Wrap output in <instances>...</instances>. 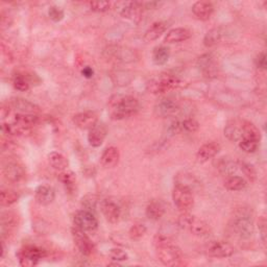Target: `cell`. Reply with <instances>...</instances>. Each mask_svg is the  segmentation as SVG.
<instances>
[{
  "mask_svg": "<svg viewBox=\"0 0 267 267\" xmlns=\"http://www.w3.org/2000/svg\"><path fill=\"white\" fill-rule=\"evenodd\" d=\"M229 228L233 235L241 240H248L254 234L255 214L250 207L236 208L231 217Z\"/></svg>",
  "mask_w": 267,
  "mask_h": 267,
  "instance_id": "1",
  "label": "cell"
},
{
  "mask_svg": "<svg viewBox=\"0 0 267 267\" xmlns=\"http://www.w3.org/2000/svg\"><path fill=\"white\" fill-rule=\"evenodd\" d=\"M140 109L139 100L130 95H116L111 98L109 113L113 120H124L137 114Z\"/></svg>",
  "mask_w": 267,
  "mask_h": 267,
  "instance_id": "2",
  "label": "cell"
},
{
  "mask_svg": "<svg viewBox=\"0 0 267 267\" xmlns=\"http://www.w3.org/2000/svg\"><path fill=\"white\" fill-rule=\"evenodd\" d=\"M181 85V80L175 75L162 73L152 78L147 84V90L155 95H162L172 90H175Z\"/></svg>",
  "mask_w": 267,
  "mask_h": 267,
  "instance_id": "3",
  "label": "cell"
},
{
  "mask_svg": "<svg viewBox=\"0 0 267 267\" xmlns=\"http://www.w3.org/2000/svg\"><path fill=\"white\" fill-rule=\"evenodd\" d=\"M177 225L183 230L189 231L192 235L197 237H207L211 233V229L204 220L189 214L188 212H183L177 218Z\"/></svg>",
  "mask_w": 267,
  "mask_h": 267,
  "instance_id": "4",
  "label": "cell"
},
{
  "mask_svg": "<svg viewBox=\"0 0 267 267\" xmlns=\"http://www.w3.org/2000/svg\"><path fill=\"white\" fill-rule=\"evenodd\" d=\"M159 260L166 266H179L183 263V253L173 242L156 248Z\"/></svg>",
  "mask_w": 267,
  "mask_h": 267,
  "instance_id": "5",
  "label": "cell"
},
{
  "mask_svg": "<svg viewBox=\"0 0 267 267\" xmlns=\"http://www.w3.org/2000/svg\"><path fill=\"white\" fill-rule=\"evenodd\" d=\"M46 256V251L36 245H26L17 253V258L22 267L36 266Z\"/></svg>",
  "mask_w": 267,
  "mask_h": 267,
  "instance_id": "6",
  "label": "cell"
},
{
  "mask_svg": "<svg viewBox=\"0 0 267 267\" xmlns=\"http://www.w3.org/2000/svg\"><path fill=\"white\" fill-rule=\"evenodd\" d=\"M172 200L180 211L188 212L194 204L193 192L188 188L175 185L172 190Z\"/></svg>",
  "mask_w": 267,
  "mask_h": 267,
  "instance_id": "7",
  "label": "cell"
},
{
  "mask_svg": "<svg viewBox=\"0 0 267 267\" xmlns=\"http://www.w3.org/2000/svg\"><path fill=\"white\" fill-rule=\"evenodd\" d=\"M181 105L173 97H162L155 105V114L161 118L173 117L181 112Z\"/></svg>",
  "mask_w": 267,
  "mask_h": 267,
  "instance_id": "8",
  "label": "cell"
},
{
  "mask_svg": "<svg viewBox=\"0 0 267 267\" xmlns=\"http://www.w3.org/2000/svg\"><path fill=\"white\" fill-rule=\"evenodd\" d=\"M74 225L85 232H95L98 229V220L95 214L87 209L77 211L73 216Z\"/></svg>",
  "mask_w": 267,
  "mask_h": 267,
  "instance_id": "9",
  "label": "cell"
},
{
  "mask_svg": "<svg viewBox=\"0 0 267 267\" xmlns=\"http://www.w3.org/2000/svg\"><path fill=\"white\" fill-rule=\"evenodd\" d=\"M71 233H72L74 244L76 245L78 251L84 256H91L94 253L95 247H94V243L92 242V240L90 239V237L86 234L87 232H85L74 225L71 230Z\"/></svg>",
  "mask_w": 267,
  "mask_h": 267,
  "instance_id": "10",
  "label": "cell"
},
{
  "mask_svg": "<svg viewBox=\"0 0 267 267\" xmlns=\"http://www.w3.org/2000/svg\"><path fill=\"white\" fill-rule=\"evenodd\" d=\"M4 177L7 182L12 184L20 183L25 177V171L21 164L15 161L8 162L3 169Z\"/></svg>",
  "mask_w": 267,
  "mask_h": 267,
  "instance_id": "11",
  "label": "cell"
},
{
  "mask_svg": "<svg viewBox=\"0 0 267 267\" xmlns=\"http://www.w3.org/2000/svg\"><path fill=\"white\" fill-rule=\"evenodd\" d=\"M207 253L210 257L223 259L230 258L234 255V247L227 241H212L207 248Z\"/></svg>",
  "mask_w": 267,
  "mask_h": 267,
  "instance_id": "12",
  "label": "cell"
},
{
  "mask_svg": "<svg viewBox=\"0 0 267 267\" xmlns=\"http://www.w3.org/2000/svg\"><path fill=\"white\" fill-rule=\"evenodd\" d=\"M100 211L106 219L111 223L119 221L121 217V208L117 202L112 199H104L100 202Z\"/></svg>",
  "mask_w": 267,
  "mask_h": 267,
  "instance_id": "13",
  "label": "cell"
},
{
  "mask_svg": "<svg viewBox=\"0 0 267 267\" xmlns=\"http://www.w3.org/2000/svg\"><path fill=\"white\" fill-rule=\"evenodd\" d=\"M197 67L206 77H215L217 74V65L212 53H204L197 60Z\"/></svg>",
  "mask_w": 267,
  "mask_h": 267,
  "instance_id": "14",
  "label": "cell"
},
{
  "mask_svg": "<svg viewBox=\"0 0 267 267\" xmlns=\"http://www.w3.org/2000/svg\"><path fill=\"white\" fill-rule=\"evenodd\" d=\"M72 121L78 129L90 130L98 122V117L92 111H86L74 115Z\"/></svg>",
  "mask_w": 267,
  "mask_h": 267,
  "instance_id": "15",
  "label": "cell"
},
{
  "mask_svg": "<svg viewBox=\"0 0 267 267\" xmlns=\"http://www.w3.org/2000/svg\"><path fill=\"white\" fill-rule=\"evenodd\" d=\"M219 151H220L219 143H217L215 141L204 143L203 145H201L199 147V150L197 151L196 159L200 163H206L209 160L215 158L217 156V154L219 153Z\"/></svg>",
  "mask_w": 267,
  "mask_h": 267,
  "instance_id": "16",
  "label": "cell"
},
{
  "mask_svg": "<svg viewBox=\"0 0 267 267\" xmlns=\"http://www.w3.org/2000/svg\"><path fill=\"white\" fill-rule=\"evenodd\" d=\"M108 135V129L105 124L97 122L92 129L89 130L88 142L93 147H99Z\"/></svg>",
  "mask_w": 267,
  "mask_h": 267,
  "instance_id": "17",
  "label": "cell"
},
{
  "mask_svg": "<svg viewBox=\"0 0 267 267\" xmlns=\"http://www.w3.org/2000/svg\"><path fill=\"white\" fill-rule=\"evenodd\" d=\"M9 106L12 108L11 110H14L17 113H22V114H37L38 115L41 112L40 108L37 105L28 101L26 99L19 98V97L13 98L10 101Z\"/></svg>",
  "mask_w": 267,
  "mask_h": 267,
  "instance_id": "18",
  "label": "cell"
},
{
  "mask_svg": "<svg viewBox=\"0 0 267 267\" xmlns=\"http://www.w3.org/2000/svg\"><path fill=\"white\" fill-rule=\"evenodd\" d=\"M243 122L240 119L230 121L224 128V136L232 142H239L243 137Z\"/></svg>",
  "mask_w": 267,
  "mask_h": 267,
  "instance_id": "19",
  "label": "cell"
},
{
  "mask_svg": "<svg viewBox=\"0 0 267 267\" xmlns=\"http://www.w3.org/2000/svg\"><path fill=\"white\" fill-rule=\"evenodd\" d=\"M192 37V33L188 28L185 27H176L172 28L166 34L164 41L168 44L181 43L189 40Z\"/></svg>",
  "mask_w": 267,
  "mask_h": 267,
  "instance_id": "20",
  "label": "cell"
},
{
  "mask_svg": "<svg viewBox=\"0 0 267 267\" xmlns=\"http://www.w3.org/2000/svg\"><path fill=\"white\" fill-rule=\"evenodd\" d=\"M192 13L198 20L207 21L212 17L214 7L209 2H196L192 6Z\"/></svg>",
  "mask_w": 267,
  "mask_h": 267,
  "instance_id": "21",
  "label": "cell"
},
{
  "mask_svg": "<svg viewBox=\"0 0 267 267\" xmlns=\"http://www.w3.org/2000/svg\"><path fill=\"white\" fill-rule=\"evenodd\" d=\"M55 198V191L52 187L47 185H41L37 187L35 191V199L41 206L50 204Z\"/></svg>",
  "mask_w": 267,
  "mask_h": 267,
  "instance_id": "22",
  "label": "cell"
},
{
  "mask_svg": "<svg viewBox=\"0 0 267 267\" xmlns=\"http://www.w3.org/2000/svg\"><path fill=\"white\" fill-rule=\"evenodd\" d=\"M166 212L165 206L161 200L154 199L152 201L148 202L146 209H145V214L147 218H150L151 220L157 221L161 219Z\"/></svg>",
  "mask_w": 267,
  "mask_h": 267,
  "instance_id": "23",
  "label": "cell"
},
{
  "mask_svg": "<svg viewBox=\"0 0 267 267\" xmlns=\"http://www.w3.org/2000/svg\"><path fill=\"white\" fill-rule=\"evenodd\" d=\"M120 159V154L118 148L115 146H109L104 151L101 157H100V162L101 165L106 168H113L115 167Z\"/></svg>",
  "mask_w": 267,
  "mask_h": 267,
  "instance_id": "24",
  "label": "cell"
},
{
  "mask_svg": "<svg viewBox=\"0 0 267 267\" xmlns=\"http://www.w3.org/2000/svg\"><path fill=\"white\" fill-rule=\"evenodd\" d=\"M174 183L177 186H182L185 188L190 189L192 192L199 186V182L197 181L196 177L188 172H181L177 173L174 177Z\"/></svg>",
  "mask_w": 267,
  "mask_h": 267,
  "instance_id": "25",
  "label": "cell"
},
{
  "mask_svg": "<svg viewBox=\"0 0 267 267\" xmlns=\"http://www.w3.org/2000/svg\"><path fill=\"white\" fill-rule=\"evenodd\" d=\"M168 27V24L164 21H159L155 22L150 28L147 29L144 39L146 42H153L159 39L165 32Z\"/></svg>",
  "mask_w": 267,
  "mask_h": 267,
  "instance_id": "26",
  "label": "cell"
},
{
  "mask_svg": "<svg viewBox=\"0 0 267 267\" xmlns=\"http://www.w3.org/2000/svg\"><path fill=\"white\" fill-rule=\"evenodd\" d=\"M14 122L31 130L35 126H37L40 122V118L37 114H22V113H16L14 115Z\"/></svg>",
  "mask_w": 267,
  "mask_h": 267,
  "instance_id": "27",
  "label": "cell"
},
{
  "mask_svg": "<svg viewBox=\"0 0 267 267\" xmlns=\"http://www.w3.org/2000/svg\"><path fill=\"white\" fill-rule=\"evenodd\" d=\"M143 10L142 3H128L120 11L121 17L129 20H137L140 18Z\"/></svg>",
  "mask_w": 267,
  "mask_h": 267,
  "instance_id": "28",
  "label": "cell"
},
{
  "mask_svg": "<svg viewBox=\"0 0 267 267\" xmlns=\"http://www.w3.org/2000/svg\"><path fill=\"white\" fill-rule=\"evenodd\" d=\"M223 35H224V32L221 27H215V28L210 29V31L206 34V36L203 38V45L208 48L216 46L223 39Z\"/></svg>",
  "mask_w": 267,
  "mask_h": 267,
  "instance_id": "29",
  "label": "cell"
},
{
  "mask_svg": "<svg viewBox=\"0 0 267 267\" xmlns=\"http://www.w3.org/2000/svg\"><path fill=\"white\" fill-rule=\"evenodd\" d=\"M217 168L219 172L225 175L227 177L235 175V173L239 170L238 161H234L228 158H221L217 164Z\"/></svg>",
  "mask_w": 267,
  "mask_h": 267,
  "instance_id": "30",
  "label": "cell"
},
{
  "mask_svg": "<svg viewBox=\"0 0 267 267\" xmlns=\"http://www.w3.org/2000/svg\"><path fill=\"white\" fill-rule=\"evenodd\" d=\"M18 223V216L11 211L4 212L2 214V235L3 238L6 234H9Z\"/></svg>",
  "mask_w": 267,
  "mask_h": 267,
  "instance_id": "31",
  "label": "cell"
},
{
  "mask_svg": "<svg viewBox=\"0 0 267 267\" xmlns=\"http://www.w3.org/2000/svg\"><path fill=\"white\" fill-rule=\"evenodd\" d=\"M248 186V181L239 175L228 176L224 181V187L229 191H241Z\"/></svg>",
  "mask_w": 267,
  "mask_h": 267,
  "instance_id": "32",
  "label": "cell"
},
{
  "mask_svg": "<svg viewBox=\"0 0 267 267\" xmlns=\"http://www.w3.org/2000/svg\"><path fill=\"white\" fill-rule=\"evenodd\" d=\"M48 162L52 168L58 171L66 170L69 165L66 157L57 152H52L48 155Z\"/></svg>",
  "mask_w": 267,
  "mask_h": 267,
  "instance_id": "33",
  "label": "cell"
},
{
  "mask_svg": "<svg viewBox=\"0 0 267 267\" xmlns=\"http://www.w3.org/2000/svg\"><path fill=\"white\" fill-rule=\"evenodd\" d=\"M3 133L8 136H24L31 132L29 129H26L14 121L12 122H4L2 126Z\"/></svg>",
  "mask_w": 267,
  "mask_h": 267,
  "instance_id": "34",
  "label": "cell"
},
{
  "mask_svg": "<svg viewBox=\"0 0 267 267\" xmlns=\"http://www.w3.org/2000/svg\"><path fill=\"white\" fill-rule=\"evenodd\" d=\"M170 56V49L166 46H157L153 51V62L157 66L165 65Z\"/></svg>",
  "mask_w": 267,
  "mask_h": 267,
  "instance_id": "35",
  "label": "cell"
},
{
  "mask_svg": "<svg viewBox=\"0 0 267 267\" xmlns=\"http://www.w3.org/2000/svg\"><path fill=\"white\" fill-rule=\"evenodd\" d=\"M13 85L15 89H17L18 91L25 92L27 91L29 88H31V81L28 79L27 74L25 73H17L13 77Z\"/></svg>",
  "mask_w": 267,
  "mask_h": 267,
  "instance_id": "36",
  "label": "cell"
},
{
  "mask_svg": "<svg viewBox=\"0 0 267 267\" xmlns=\"http://www.w3.org/2000/svg\"><path fill=\"white\" fill-rule=\"evenodd\" d=\"M18 199H19V194L14 190L6 189L3 190L2 194H0V202H2V206L4 207L12 206L13 203L17 202Z\"/></svg>",
  "mask_w": 267,
  "mask_h": 267,
  "instance_id": "37",
  "label": "cell"
},
{
  "mask_svg": "<svg viewBox=\"0 0 267 267\" xmlns=\"http://www.w3.org/2000/svg\"><path fill=\"white\" fill-rule=\"evenodd\" d=\"M260 141L252 138H243L239 141V146L247 154H253L259 148Z\"/></svg>",
  "mask_w": 267,
  "mask_h": 267,
  "instance_id": "38",
  "label": "cell"
},
{
  "mask_svg": "<svg viewBox=\"0 0 267 267\" xmlns=\"http://www.w3.org/2000/svg\"><path fill=\"white\" fill-rule=\"evenodd\" d=\"M60 180L66 187V189L69 191V193L73 192L75 188V174L71 171H62L60 174Z\"/></svg>",
  "mask_w": 267,
  "mask_h": 267,
  "instance_id": "39",
  "label": "cell"
},
{
  "mask_svg": "<svg viewBox=\"0 0 267 267\" xmlns=\"http://www.w3.org/2000/svg\"><path fill=\"white\" fill-rule=\"evenodd\" d=\"M238 166L239 169L243 172V174L245 175L247 179L250 182H255L257 179V171L254 168V166L248 162L244 161H238Z\"/></svg>",
  "mask_w": 267,
  "mask_h": 267,
  "instance_id": "40",
  "label": "cell"
},
{
  "mask_svg": "<svg viewBox=\"0 0 267 267\" xmlns=\"http://www.w3.org/2000/svg\"><path fill=\"white\" fill-rule=\"evenodd\" d=\"M147 229L143 223H136L134 224L129 232V236L132 240H140L145 235Z\"/></svg>",
  "mask_w": 267,
  "mask_h": 267,
  "instance_id": "41",
  "label": "cell"
},
{
  "mask_svg": "<svg viewBox=\"0 0 267 267\" xmlns=\"http://www.w3.org/2000/svg\"><path fill=\"white\" fill-rule=\"evenodd\" d=\"M113 3L111 2H91L89 3V7H90L91 11L96 13H105L112 9Z\"/></svg>",
  "mask_w": 267,
  "mask_h": 267,
  "instance_id": "42",
  "label": "cell"
},
{
  "mask_svg": "<svg viewBox=\"0 0 267 267\" xmlns=\"http://www.w3.org/2000/svg\"><path fill=\"white\" fill-rule=\"evenodd\" d=\"M181 125L183 133L192 134L197 132L199 129V124L195 119H193V118H186V119L181 120Z\"/></svg>",
  "mask_w": 267,
  "mask_h": 267,
  "instance_id": "43",
  "label": "cell"
},
{
  "mask_svg": "<svg viewBox=\"0 0 267 267\" xmlns=\"http://www.w3.org/2000/svg\"><path fill=\"white\" fill-rule=\"evenodd\" d=\"M48 16L53 22H60L64 19V11L57 6H51L48 10Z\"/></svg>",
  "mask_w": 267,
  "mask_h": 267,
  "instance_id": "44",
  "label": "cell"
},
{
  "mask_svg": "<svg viewBox=\"0 0 267 267\" xmlns=\"http://www.w3.org/2000/svg\"><path fill=\"white\" fill-rule=\"evenodd\" d=\"M110 257L113 261H117V262H120V261H127L129 259L128 254L120 250V249H113L110 252Z\"/></svg>",
  "mask_w": 267,
  "mask_h": 267,
  "instance_id": "45",
  "label": "cell"
},
{
  "mask_svg": "<svg viewBox=\"0 0 267 267\" xmlns=\"http://www.w3.org/2000/svg\"><path fill=\"white\" fill-rule=\"evenodd\" d=\"M255 64L257 66V68L265 70L267 67V61H266V53L263 51L261 53H259L255 60Z\"/></svg>",
  "mask_w": 267,
  "mask_h": 267,
  "instance_id": "46",
  "label": "cell"
},
{
  "mask_svg": "<svg viewBox=\"0 0 267 267\" xmlns=\"http://www.w3.org/2000/svg\"><path fill=\"white\" fill-rule=\"evenodd\" d=\"M168 132L171 135H179L183 133L182 130V125H181V120H175L173 122L170 124L169 128H168Z\"/></svg>",
  "mask_w": 267,
  "mask_h": 267,
  "instance_id": "47",
  "label": "cell"
},
{
  "mask_svg": "<svg viewBox=\"0 0 267 267\" xmlns=\"http://www.w3.org/2000/svg\"><path fill=\"white\" fill-rule=\"evenodd\" d=\"M258 228H259V233L260 237L263 241V243L266 242V219L264 216H262L259 221H258Z\"/></svg>",
  "mask_w": 267,
  "mask_h": 267,
  "instance_id": "48",
  "label": "cell"
},
{
  "mask_svg": "<svg viewBox=\"0 0 267 267\" xmlns=\"http://www.w3.org/2000/svg\"><path fill=\"white\" fill-rule=\"evenodd\" d=\"M81 74H83V76L86 77V78H92L93 75H94V70H93L91 67L86 66V67L83 68Z\"/></svg>",
  "mask_w": 267,
  "mask_h": 267,
  "instance_id": "49",
  "label": "cell"
}]
</instances>
